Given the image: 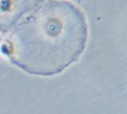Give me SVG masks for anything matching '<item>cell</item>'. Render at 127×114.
Wrapping results in <instances>:
<instances>
[{"mask_svg":"<svg viewBox=\"0 0 127 114\" xmlns=\"http://www.w3.org/2000/svg\"><path fill=\"white\" fill-rule=\"evenodd\" d=\"M3 35L0 53L12 64L32 75L54 76L83 54L88 24L72 2L42 0Z\"/></svg>","mask_w":127,"mask_h":114,"instance_id":"6da1fadb","label":"cell"},{"mask_svg":"<svg viewBox=\"0 0 127 114\" xmlns=\"http://www.w3.org/2000/svg\"><path fill=\"white\" fill-rule=\"evenodd\" d=\"M42 0H0V32H9Z\"/></svg>","mask_w":127,"mask_h":114,"instance_id":"7a4b0ae2","label":"cell"}]
</instances>
